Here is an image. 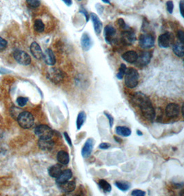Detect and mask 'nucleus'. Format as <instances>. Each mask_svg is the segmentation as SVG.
<instances>
[{
  "mask_svg": "<svg viewBox=\"0 0 184 196\" xmlns=\"http://www.w3.org/2000/svg\"><path fill=\"white\" fill-rule=\"evenodd\" d=\"M132 100L137 106L141 109L143 117L148 121H152L155 118L156 113L151 101L142 92H137L133 95Z\"/></svg>",
  "mask_w": 184,
  "mask_h": 196,
  "instance_id": "f257e3e1",
  "label": "nucleus"
},
{
  "mask_svg": "<svg viewBox=\"0 0 184 196\" xmlns=\"http://www.w3.org/2000/svg\"><path fill=\"white\" fill-rule=\"evenodd\" d=\"M125 84L128 88H135L139 83V72L136 69L130 68L126 69L125 73Z\"/></svg>",
  "mask_w": 184,
  "mask_h": 196,
  "instance_id": "f03ea898",
  "label": "nucleus"
},
{
  "mask_svg": "<svg viewBox=\"0 0 184 196\" xmlns=\"http://www.w3.org/2000/svg\"><path fill=\"white\" fill-rule=\"evenodd\" d=\"M20 127L24 129H30L34 125V116L28 112H22L17 118Z\"/></svg>",
  "mask_w": 184,
  "mask_h": 196,
  "instance_id": "7ed1b4c3",
  "label": "nucleus"
},
{
  "mask_svg": "<svg viewBox=\"0 0 184 196\" xmlns=\"http://www.w3.org/2000/svg\"><path fill=\"white\" fill-rule=\"evenodd\" d=\"M35 134L39 139H51L53 136L52 129L46 125H40L36 127Z\"/></svg>",
  "mask_w": 184,
  "mask_h": 196,
  "instance_id": "20e7f679",
  "label": "nucleus"
},
{
  "mask_svg": "<svg viewBox=\"0 0 184 196\" xmlns=\"http://www.w3.org/2000/svg\"><path fill=\"white\" fill-rule=\"evenodd\" d=\"M13 57L18 64L23 65H28L31 63V58L26 52L21 50H16L13 52Z\"/></svg>",
  "mask_w": 184,
  "mask_h": 196,
  "instance_id": "39448f33",
  "label": "nucleus"
},
{
  "mask_svg": "<svg viewBox=\"0 0 184 196\" xmlns=\"http://www.w3.org/2000/svg\"><path fill=\"white\" fill-rule=\"evenodd\" d=\"M174 35L172 33L167 32L160 35L158 38V45L162 48H168L173 44Z\"/></svg>",
  "mask_w": 184,
  "mask_h": 196,
  "instance_id": "423d86ee",
  "label": "nucleus"
},
{
  "mask_svg": "<svg viewBox=\"0 0 184 196\" xmlns=\"http://www.w3.org/2000/svg\"><path fill=\"white\" fill-rule=\"evenodd\" d=\"M139 44L141 48L143 49H149L155 45V39L152 35L143 34L139 36Z\"/></svg>",
  "mask_w": 184,
  "mask_h": 196,
  "instance_id": "0eeeda50",
  "label": "nucleus"
},
{
  "mask_svg": "<svg viewBox=\"0 0 184 196\" xmlns=\"http://www.w3.org/2000/svg\"><path fill=\"white\" fill-rule=\"evenodd\" d=\"M47 78L54 84H59L63 80V73L59 69L52 68L47 72Z\"/></svg>",
  "mask_w": 184,
  "mask_h": 196,
  "instance_id": "6e6552de",
  "label": "nucleus"
},
{
  "mask_svg": "<svg viewBox=\"0 0 184 196\" xmlns=\"http://www.w3.org/2000/svg\"><path fill=\"white\" fill-rule=\"evenodd\" d=\"M152 58V54L150 52L148 51H143L140 53L139 55H138L136 62L135 64L139 67H144L148 65L150 62Z\"/></svg>",
  "mask_w": 184,
  "mask_h": 196,
  "instance_id": "1a4fd4ad",
  "label": "nucleus"
},
{
  "mask_svg": "<svg viewBox=\"0 0 184 196\" xmlns=\"http://www.w3.org/2000/svg\"><path fill=\"white\" fill-rule=\"evenodd\" d=\"M122 40L123 44L127 45H130L135 42V34L131 29L128 28L125 30L122 34Z\"/></svg>",
  "mask_w": 184,
  "mask_h": 196,
  "instance_id": "9d476101",
  "label": "nucleus"
},
{
  "mask_svg": "<svg viewBox=\"0 0 184 196\" xmlns=\"http://www.w3.org/2000/svg\"><path fill=\"white\" fill-rule=\"evenodd\" d=\"M94 143L95 141L91 138H88V140L86 141L82 150V154L83 158H88L90 154H91L93 147H94Z\"/></svg>",
  "mask_w": 184,
  "mask_h": 196,
  "instance_id": "9b49d317",
  "label": "nucleus"
},
{
  "mask_svg": "<svg viewBox=\"0 0 184 196\" xmlns=\"http://www.w3.org/2000/svg\"><path fill=\"white\" fill-rule=\"evenodd\" d=\"M180 112L179 106L176 103H170L166 108V114L170 118L178 116Z\"/></svg>",
  "mask_w": 184,
  "mask_h": 196,
  "instance_id": "f8f14e48",
  "label": "nucleus"
},
{
  "mask_svg": "<svg viewBox=\"0 0 184 196\" xmlns=\"http://www.w3.org/2000/svg\"><path fill=\"white\" fill-rule=\"evenodd\" d=\"M90 18L91 19L93 27H94V31L95 33L97 35H99L101 34L103 27V24L102 21L100 20L99 17L95 13H91L90 15Z\"/></svg>",
  "mask_w": 184,
  "mask_h": 196,
  "instance_id": "ddd939ff",
  "label": "nucleus"
},
{
  "mask_svg": "<svg viewBox=\"0 0 184 196\" xmlns=\"http://www.w3.org/2000/svg\"><path fill=\"white\" fill-rule=\"evenodd\" d=\"M116 29L111 25L106 26L104 28V36L106 41L109 44H111L113 39L116 35Z\"/></svg>",
  "mask_w": 184,
  "mask_h": 196,
  "instance_id": "4468645a",
  "label": "nucleus"
},
{
  "mask_svg": "<svg viewBox=\"0 0 184 196\" xmlns=\"http://www.w3.org/2000/svg\"><path fill=\"white\" fill-rule=\"evenodd\" d=\"M81 45L84 51H88L92 47V41L91 36H90L87 32H84L82 36Z\"/></svg>",
  "mask_w": 184,
  "mask_h": 196,
  "instance_id": "2eb2a0df",
  "label": "nucleus"
},
{
  "mask_svg": "<svg viewBox=\"0 0 184 196\" xmlns=\"http://www.w3.org/2000/svg\"><path fill=\"white\" fill-rule=\"evenodd\" d=\"M30 50H31V54L35 59L40 60V59L43 58V53L42 52V50L41 47H40V45L37 42L34 41L32 43L31 47H30Z\"/></svg>",
  "mask_w": 184,
  "mask_h": 196,
  "instance_id": "dca6fc26",
  "label": "nucleus"
},
{
  "mask_svg": "<svg viewBox=\"0 0 184 196\" xmlns=\"http://www.w3.org/2000/svg\"><path fill=\"white\" fill-rule=\"evenodd\" d=\"M43 58L46 64L49 65H54L56 63V58L54 55V52L51 49H46L43 54Z\"/></svg>",
  "mask_w": 184,
  "mask_h": 196,
  "instance_id": "f3484780",
  "label": "nucleus"
},
{
  "mask_svg": "<svg viewBox=\"0 0 184 196\" xmlns=\"http://www.w3.org/2000/svg\"><path fill=\"white\" fill-rule=\"evenodd\" d=\"M54 141L51 139H39L38 141L39 147L43 151H50L54 147Z\"/></svg>",
  "mask_w": 184,
  "mask_h": 196,
  "instance_id": "a211bd4d",
  "label": "nucleus"
},
{
  "mask_svg": "<svg viewBox=\"0 0 184 196\" xmlns=\"http://www.w3.org/2000/svg\"><path fill=\"white\" fill-rule=\"evenodd\" d=\"M122 57L126 62L130 63V64H134V63L136 62L137 58H138V54L135 51L130 50L123 53Z\"/></svg>",
  "mask_w": 184,
  "mask_h": 196,
  "instance_id": "6ab92c4d",
  "label": "nucleus"
},
{
  "mask_svg": "<svg viewBox=\"0 0 184 196\" xmlns=\"http://www.w3.org/2000/svg\"><path fill=\"white\" fill-rule=\"evenodd\" d=\"M72 176V173L70 169H66V170L62 172V174L59 175L58 178H57V183L58 184L63 183V182L68 181L70 179H71Z\"/></svg>",
  "mask_w": 184,
  "mask_h": 196,
  "instance_id": "aec40b11",
  "label": "nucleus"
},
{
  "mask_svg": "<svg viewBox=\"0 0 184 196\" xmlns=\"http://www.w3.org/2000/svg\"><path fill=\"white\" fill-rule=\"evenodd\" d=\"M59 187L62 190L66 193H70L73 191L76 188V184L74 181H67L63 183L59 184Z\"/></svg>",
  "mask_w": 184,
  "mask_h": 196,
  "instance_id": "412c9836",
  "label": "nucleus"
},
{
  "mask_svg": "<svg viewBox=\"0 0 184 196\" xmlns=\"http://www.w3.org/2000/svg\"><path fill=\"white\" fill-rule=\"evenodd\" d=\"M57 159L59 163L63 165H68L70 161L69 155L65 151H59L58 152L57 155Z\"/></svg>",
  "mask_w": 184,
  "mask_h": 196,
  "instance_id": "4be33fe9",
  "label": "nucleus"
},
{
  "mask_svg": "<svg viewBox=\"0 0 184 196\" xmlns=\"http://www.w3.org/2000/svg\"><path fill=\"white\" fill-rule=\"evenodd\" d=\"M172 50L177 56L183 57L184 55V46L183 43L180 41L176 42L175 44H173Z\"/></svg>",
  "mask_w": 184,
  "mask_h": 196,
  "instance_id": "5701e85b",
  "label": "nucleus"
},
{
  "mask_svg": "<svg viewBox=\"0 0 184 196\" xmlns=\"http://www.w3.org/2000/svg\"><path fill=\"white\" fill-rule=\"evenodd\" d=\"M62 167L59 165H55L48 169V174L50 176L55 178H58L59 175L62 174Z\"/></svg>",
  "mask_w": 184,
  "mask_h": 196,
  "instance_id": "b1692460",
  "label": "nucleus"
},
{
  "mask_svg": "<svg viewBox=\"0 0 184 196\" xmlns=\"http://www.w3.org/2000/svg\"><path fill=\"white\" fill-rule=\"evenodd\" d=\"M117 134L123 136V137H128L131 135V129L127 127H123V126H119L115 129Z\"/></svg>",
  "mask_w": 184,
  "mask_h": 196,
  "instance_id": "393cba45",
  "label": "nucleus"
},
{
  "mask_svg": "<svg viewBox=\"0 0 184 196\" xmlns=\"http://www.w3.org/2000/svg\"><path fill=\"white\" fill-rule=\"evenodd\" d=\"M86 113L83 111L80 112L78 114L77 119V129H80L82 128V125L86 121Z\"/></svg>",
  "mask_w": 184,
  "mask_h": 196,
  "instance_id": "a878e982",
  "label": "nucleus"
},
{
  "mask_svg": "<svg viewBox=\"0 0 184 196\" xmlns=\"http://www.w3.org/2000/svg\"><path fill=\"white\" fill-rule=\"evenodd\" d=\"M33 27H34L35 31L37 32H43L45 30V25L43 24V22L42 20L39 19H36L34 22V25H33Z\"/></svg>",
  "mask_w": 184,
  "mask_h": 196,
  "instance_id": "bb28decb",
  "label": "nucleus"
},
{
  "mask_svg": "<svg viewBox=\"0 0 184 196\" xmlns=\"http://www.w3.org/2000/svg\"><path fill=\"white\" fill-rule=\"evenodd\" d=\"M98 184H99V187L101 188L103 191V192L106 193V194H107V193H110V191H111V189H112L111 185H110L108 182H106L104 180H100L99 181Z\"/></svg>",
  "mask_w": 184,
  "mask_h": 196,
  "instance_id": "cd10ccee",
  "label": "nucleus"
},
{
  "mask_svg": "<svg viewBox=\"0 0 184 196\" xmlns=\"http://www.w3.org/2000/svg\"><path fill=\"white\" fill-rule=\"evenodd\" d=\"M115 185L120 190L122 191H128V189H130V185L127 182H123V181H119V182H116L115 183Z\"/></svg>",
  "mask_w": 184,
  "mask_h": 196,
  "instance_id": "c85d7f7f",
  "label": "nucleus"
},
{
  "mask_svg": "<svg viewBox=\"0 0 184 196\" xmlns=\"http://www.w3.org/2000/svg\"><path fill=\"white\" fill-rule=\"evenodd\" d=\"M127 69V68H126V65L125 64H121V66H120V68L119 69V71H118V73L117 74V77L118 79H123V76L125 75V73H126V71Z\"/></svg>",
  "mask_w": 184,
  "mask_h": 196,
  "instance_id": "c756f323",
  "label": "nucleus"
},
{
  "mask_svg": "<svg viewBox=\"0 0 184 196\" xmlns=\"http://www.w3.org/2000/svg\"><path fill=\"white\" fill-rule=\"evenodd\" d=\"M26 3L28 6L32 8H37L41 4L39 0H26Z\"/></svg>",
  "mask_w": 184,
  "mask_h": 196,
  "instance_id": "7c9ffc66",
  "label": "nucleus"
},
{
  "mask_svg": "<svg viewBox=\"0 0 184 196\" xmlns=\"http://www.w3.org/2000/svg\"><path fill=\"white\" fill-rule=\"evenodd\" d=\"M22 111L21 109H19L18 108H15V107H13L11 109V116H12L13 118H14L15 119L17 118V117L19 116V115L20 114V113H21Z\"/></svg>",
  "mask_w": 184,
  "mask_h": 196,
  "instance_id": "2f4dec72",
  "label": "nucleus"
},
{
  "mask_svg": "<svg viewBox=\"0 0 184 196\" xmlns=\"http://www.w3.org/2000/svg\"><path fill=\"white\" fill-rule=\"evenodd\" d=\"M28 99L27 98L22 97L21 96V97H19L17 99V103L20 107H24V106H25L28 103Z\"/></svg>",
  "mask_w": 184,
  "mask_h": 196,
  "instance_id": "473e14b6",
  "label": "nucleus"
},
{
  "mask_svg": "<svg viewBox=\"0 0 184 196\" xmlns=\"http://www.w3.org/2000/svg\"><path fill=\"white\" fill-rule=\"evenodd\" d=\"M8 46V42L6 39L0 36V52H3L6 49Z\"/></svg>",
  "mask_w": 184,
  "mask_h": 196,
  "instance_id": "72a5a7b5",
  "label": "nucleus"
},
{
  "mask_svg": "<svg viewBox=\"0 0 184 196\" xmlns=\"http://www.w3.org/2000/svg\"><path fill=\"white\" fill-rule=\"evenodd\" d=\"M166 8L167 11L170 13V14H172L173 12V10H174V3L171 0L170 1H168L166 2Z\"/></svg>",
  "mask_w": 184,
  "mask_h": 196,
  "instance_id": "f704fd0d",
  "label": "nucleus"
},
{
  "mask_svg": "<svg viewBox=\"0 0 184 196\" xmlns=\"http://www.w3.org/2000/svg\"><path fill=\"white\" fill-rule=\"evenodd\" d=\"M146 192L139 190V189H135V190L132 191L131 195H135V196H144L146 195Z\"/></svg>",
  "mask_w": 184,
  "mask_h": 196,
  "instance_id": "c9c22d12",
  "label": "nucleus"
},
{
  "mask_svg": "<svg viewBox=\"0 0 184 196\" xmlns=\"http://www.w3.org/2000/svg\"><path fill=\"white\" fill-rule=\"evenodd\" d=\"M117 24L120 26V27L123 28V30H126V29L129 28H128V26H127L124 20H123V19H119L117 20Z\"/></svg>",
  "mask_w": 184,
  "mask_h": 196,
  "instance_id": "e433bc0d",
  "label": "nucleus"
},
{
  "mask_svg": "<svg viewBox=\"0 0 184 196\" xmlns=\"http://www.w3.org/2000/svg\"><path fill=\"white\" fill-rule=\"evenodd\" d=\"M177 37H178L179 41L183 44L184 42V32L183 31H179L177 32Z\"/></svg>",
  "mask_w": 184,
  "mask_h": 196,
  "instance_id": "4c0bfd02",
  "label": "nucleus"
},
{
  "mask_svg": "<svg viewBox=\"0 0 184 196\" xmlns=\"http://www.w3.org/2000/svg\"><path fill=\"white\" fill-rule=\"evenodd\" d=\"M105 115L106 116V117L108 118V121H109V122H110V127H112V125H113V122H114V119H113V117L112 116L110 115L109 113L105 112H104Z\"/></svg>",
  "mask_w": 184,
  "mask_h": 196,
  "instance_id": "58836bf2",
  "label": "nucleus"
},
{
  "mask_svg": "<svg viewBox=\"0 0 184 196\" xmlns=\"http://www.w3.org/2000/svg\"><path fill=\"white\" fill-rule=\"evenodd\" d=\"M79 12L82 13V14L85 16V17H86V22H88L89 21L90 16L88 15V12H87V11H86L85 8H82V7L81 8H80V10H79Z\"/></svg>",
  "mask_w": 184,
  "mask_h": 196,
  "instance_id": "ea45409f",
  "label": "nucleus"
},
{
  "mask_svg": "<svg viewBox=\"0 0 184 196\" xmlns=\"http://www.w3.org/2000/svg\"><path fill=\"white\" fill-rule=\"evenodd\" d=\"M109 147H110V145L109 143H106V142H102L99 146V148L101 149H107Z\"/></svg>",
  "mask_w": 184,
  "mask_h": 196,
  "instance_id": "a19ab883",
  "label": "nucleus"
},
{
  "mask_svg": "<svg viewBox=\"0 0 184 196\" xmlns=\"http://www.w3.org/2000/svg\"><path fill=\"white\" fill-rule=\"evenodd\" d=\"M179 9H180V12H181V15H182V17H183V12H184V2L183 0H182V1L180 2L179 3Z\"/></svg>",
  "mask_w": 184,
  "mask_h": 196,
  "instance_id": "79ce46f5",
  "label": "nucleus"
},
{
  "mask_svg": "<svg viewBox=\"0 0 184 196\" xmlns=\"http://www.w3.org/2000/svg\"><path fill=\"white\" fill-rule=\"evenodd\" d=\"M63 136H64V138H65V139L66 140L67 142H68V144L71 147V146H72V141H71V138H70L68 134H67L66 132H64V133H63Z\"/></svg>",
  "mask_w": 184,
  "mask_h": 196,
  "instance_id": "37998d69",
  "label": "nucleus"
},
{
  "mask_svg": "<svg viewBox=\"0 0 184 196\" xmlns=\"http://www.w3.org/2000/svg\"><path fill=\"white\" fill-rule=\"evenodd\" d=\"M62 1L65 3V4L68 6H71L72 4V0H62Z\"/></svg>",
  "mask_w": 184,
  "mask_h": 196,
  "instance_id": "c03bdc74",
  "label": "nucleus"
},
{
  "mask_svg": "<svg viewBox=\"0 0 184 196\" xmlns=\"http://www.w3.org/2000/svg\"><path fill=\"white\" fill-rule=\"evenodd\" d=\"M103 2H104L105 4H110V0H102Z\"/></svg>",
  "mask_w": 184,
  "mask_h": 196,
  "instance_id": "a18cd8bd",
  "label": "nucleus"
},
{
  "mask_svg": "<svg viewBox=\"0 0 184 196\" xmlns=\"http://www.w3.org/2000/svg\"><path fill=\"white\" fill-rule=\"evenodd\" d=\"M77 1H82V0H77Z\"/></svg>",
  "mask_w": 184,
  "mask_h": 196,
  "instance_id": "49530a36",
  "label": "nucleus"
}]
</instances>
